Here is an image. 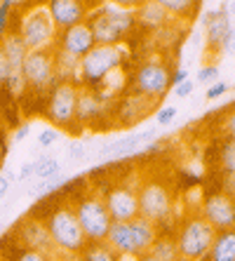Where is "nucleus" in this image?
Wrapping results in <instances>:
<instances>
[{"label":"nucleus","instance_id":"1","mask_svg":"<svg viewBox=\"0 0 235 261\" xmlns=\"http://www.w3.org/2000/svg\"><path fill=\"white\" fill-rule=\"evenodd\" d=\"M134 5H120V3H97V7L87 17L94 43L97 45H125V40L132 36L137 17Z\"/></svg>","mask_w":235,"mask_h":261},{"label":"nucleus","instance_id":"2","mask_svg":"<svg viewBox=\"0 0 235 261\" xmlns=\"http://www.w3.org/2000/svg\"><path fill=\"white\" fill-rule=\"evenodd\" d=\"M158 238V226L137 217L129 221H113L106 243L118 256L139 259L141 254H148L151 245Z\"/></svg>","mask_w":235,"mask_h":261},{"label":"nucleus","instance_id":"3","mask_svg":"<svg viewBox=\"0 0 235 261\" xmlns=\"http://www.w3.org/2000/svg\"><path fill=\"white\" fill-rule=\"evenodd\" d=\"M45 221L49 231V238L55 243L59 254H80L87 247L85 233L78 224L75 210L68 202H57L55 207H49V212L40 217Z\"/></svg>","mask_w":235,"mask_h":261},{"label":"nucleus","instance_id":"4","mask_svg":"<svg viewBox=\"0 0 235 261\" xmlns=\"http://www.w3.org/2000/svg\"><path fill=\"white\" fill-rule=\"evenodd\" d=\"M71 205L75 210V217H78V224L85 233V240L87 243H106L113 219H111L109 210H106L101 191L87 189Z\"/></svg>","mask_w":235,"mask_h":261},{"label":"nucleus","instance_id":"5","mask_svg":"<svg viewBox=\"0 0 235 261\" xmlns=\"http://www.w3.org/2000/svg\"><path fill=\"white\" fill-rule=\"evenodd\" d=\"M127 59L125 45H94L80 59V87L97 90L103 80L120 71Z\"/></svg>","mask_w":235,"mask_h":261},{"label":"nucleus","instance_id":"6","mask_svg":"<svg viewBox=\"0 0 235 261\" xmlns=\"http://www.w3.org/2000/svg\"><path fill=\"white\" fill-rule=\"evenodd\" d=\"M19 36L29 47V52H45L57 47V29L49 19L45 3H26L24 14L19 21Z\"/></svg>","mask_w":235,"mask_h":261},{"label":"nucleus","instance_id":"7","mask_svg":"<svg viewBox=\"0 0 235 261\" xmlns=\"http://www.w3.org/2000/svg\"><path fill=\"white\" fill-rule=\"evenodd\" d=\"M217 231L200 214L184 219L174 233L181 261H207Z\"/></svg>","mask_w":235,"mask_h":261},{"label":"nucleus","instance_id":"8","mask_svg":"<svg viewBox=\"0 0 235 261\" xmlns=\"http://www.w3.org/2000/svg\"><path fill=\"white\" fill-rule=\"evenodd\" d=\"M137 200H139V217L158 226V231L172 219L174 212V198L172 191L160 179H144L137 186Z\"/></svg>","mask_w":235,"mask_h":261},{"label":"nucleus","instance_id":"9","mask_svg":"<svg viewBox=\"0 0 235 261\" xmlns=\"http://www.w3.org/2000/svg\"><path fill=\"white\" fill-rule=\"evenodd\" d=\"M78 85H68V83H61V85L52 87V92L47 94V103H45V116L52 122L55 129H68L78 127L75 122V111H78Z\"/></svg>","mask_w":235,"mask_h":261},{"label":"nucleus","instance_id":"10","mask_svg":"<svg viewBox=\"0 0 235 261\" xmlns=\"http://www.w3.org/2000/svg\"><path fill=\"white\" fill-rule=\"evenodd\" d=\"M169 80H172V71H169L167 61L146 59L134 71V92L146 99H151L153 103H158L172 87Z\"/></svg>","mask_w":235,"mask_h":261},{"label":"nucleus","instance_id":"11","mask_svg":"<svg viewBox=\"0 0 235 261\" xmlns=\"http://www.w3.org/2000/svg\"><path fill=\"white\" fill-rule=\"evenodd\" d=\"M24 80L29 90H33L36 94H49L52 87H57V73H55V55L52 49L45 52H29L24 59Z\"/></svg>","mask_w":235,"mask_h":261},{"label":"nucleus","instance_id":"12","mask_svg":"<svg viewBox=\"0 0 235 261\" xmlns=\"http://www.w3.org/2000/svg\"><path fill=\"white\" fill-rule=\"evenodd\" d=\"M10 236H12L14 240L21 245V247L36 249V252L49 256V259H55V256L59 254V252H57V247H55V243H52V238H49L47 226H45V221H42L40 217H33V214L24 217L12 228V233H10Z\"/></svg>","mask_w":235,"mask_h":261},{"label":"nucleus","instance_id":"13","mask_svg":"<svg viewBox=\"0 0 235 261\" xmlns=\"http://www.w3.org/2000/svg\"><path fill=\"white\" fill-rule=\"evenodd\" d=\"M137 186L134 181H118L113 184L103 195L106 210H109L113 221H129L139 217V200H137Z\"/></svg>","mask_w":235,"mask_h":261},{"label":"nucleus","instance_id":"14","mask_svg":"<svg viewBox=\"0 0 235 261\" xmlns=\"http://www.w3.org/2000/svg\"><path fill=\"white\" fill-rule=\"evenodd\" d=\"M94 7H97V3H90V0H52V3H45V10H47L57 33L87 21Z\"/></svg>","mask_w":235,"mask_h":261},{"label":"nucleus","instance_id":"15","mask_svg":"<svg viewBox=\"0 0 235 261\" xmlns=\"http://www.w3.org/2000/svg\"><path fill=\"white\" fill-rule=\"evenodd\" d=\"M200 217L217 233L230 231V228H235V198L226 195L223 191L207 195L202 202V210H200Z\"/></svg>","mask_w":235,"mask_h":261},{"label":"nucleus","instance_id":"16","mask_svg":"<svg viewBox=\"0 0 235 261\" xmlns=\"http://www.w3.org/2000/svg\"><path fill=\"white\" fill-rule=\"evenodd\" d=\"M155 103L151 101V99L141 97V94H137V92H132V94H127V97H122L120 101H115L113 106V118H115V125H120V127H132V125H137L139 120H144L146 116H148V109H153Z\"/></svg>","mask_w":235,"mask_h":261},{"label":"nucleus","instance_id":"17","mask_svg":"<svg viewBox=\"0 0 235 261\" xmlns=\"http://www.w3.org/2000/svg\"><path fill=\"white\" fill-rule=\"evenodd\" d=\"M94 45L97 43H94V36H92L87 21L73 26V29H68V31H61L59 36H57V49L75 57V59H83Z\"/></svg>","mask_w":235,"mask_h":261},{"label":"nucleus","instance_id":"18","mask_svg":"<svg viewBox=\"0 0 235 261\" xmlns=\"http://www.w3.org/2000/svg\"><path fill=\"white\" fill-rule=\"evenodd\" d=\"M158 137V129H144V132H129L127 137H120V139L111 141V144L101 146L99 148V155L109 160H120L127 158L132 153L139 151V146L146 144V141H153Z\"/></svg>","mask_w":235,"mask_h":261},{"label":"nucleus","instance_id":"19","mask_svg":"<svg viewBox=\"0 0 235 261\" xmlns=\"http://www.w3.org/2000/svg\"><path fill=\"white\" fill-rule=\"evenodd\" d=\"M230 33V17L226 12V7L210 12L205 17V40L210 49H221L226 36Z\"/></svg>","mask_w":235,"mask_h":261},{"label":"nucleus","instance_id":"20","mask_svg":"<svg viewBox=\"0 0 235 261\" xmlns=\"http://www.w3.org/2000/svg\"><path fill=\"white\" fill-rule=\"evenodd\" d=\"M134 17H137V24H141L148 31H160L167 24H172V19L167 17V12L163 10L160 0H151V3H139L134 7Z\"/></svg>","mask_w":235,"mask_h":261},{"label":"nucleus","instance_id":"21","mask_svg":"<svg viewBox=\"0 0 235 261\" xmlns=\"http://www.w3.org/2000/svg\"><path fill=\"white\" fill-rule=\"evenodd\" d=\"M55 55V73H57V85L68 83V85L80 87V59L61 52V49H52Z\"/></svg>","mask_w":235,"mask_h":261},{"label":"nucleus","instance_id":"22","mask_svg":"<svg viewBox=\"0 0 235 261\" xmlns=\"http://www.w3.org/2000/svg\"><path fill=\"white\" fill-rule=\"evenodd\" d=\"M148 254H151L155 261H181L174 233L158 231V238H155V243L151 245V249H148Z\"/></svg>","mask_w":235,"mask_h":261},{"label":"nucleus","instance_id":"23","mask_svg":"<svg viewBox=\"0 0 235 261\" xmlns=\"http://www.w3.org/2000/svg\"><path fill=\"white\" fill-rule=\"evenodd\" d=\"M0 45H3V52H5L7 61H10V68H12V71H21L24 59H26V55H29V47L24 45L21 36H19V33H7V36L0 40Z\"/></svg>","mask_w":235,"mask_h":261},{"label":"nucleus","instance_id":"24","mask_svg":"<svg viewBox=\"0 0 235 261\" xmlns=\"http://www.w3.org/2000/svg\"><path fill=\"white\" fill-rule=\"evenodd\" d=\"M207 261H235V228L217 233Z\"/></svg>","mask_w":235,"mask_h":261},{"label":"nucleus","instance_id":"25","mask_svg":"<svg viewBox=\"0 0 235 261\" xmlns=\"http://www.w3.org/2000/svg\"><path fill=\"white\" fill-rule=\"evenodd\" d=\"M10 240H12V243L7 245V252H3V254H0L5 261H55V259H49V256L40 254V252H36V249L21 247V245H19L12 236H10Z\"/></svg>","mask_w":235,"mask_h":261},{"label":"nucleus","instance_id":"26","mask_svg":"<svg viewBox=\"0 0 235 261\" xmlns=\"http://www.w3.org/2000/svg\"><path fill=\"white\" fill-rule=\"evenodd\" d=\"M163 10L167 12L169 19H184V17H193V12L198 10V3L193 0H160Z\"/></svg>","mask_w":235,"mask_h":261},{"label":"nucleus","instance_id":"27","mask_svg":"<svg viewBox=\"0 0 235 261\" xmlns=\"http://www.w3.org/2000/svg\"><path fill=\"white\" fill-rule=\"evenodd\" d=\"M219 170L221 176H235V139H223L219 146Z\"/></svg>","mask_w":235,"mask_h":261},{"label":"nucleus","instance_id":"28","mask_svg":"<svg viewBox=\"0 0 235 261\" xmlns=\"http://www.w3.org/2000/svg\"><path fill=\"white\" fill-rule=\"evenodd\" d=\"M80 256L83 261H120V256L109 247V243H87Z\"/></svg>","mask_w":235,"mask_h":261},{"label":"nucleus","instance_id":"29","mask_svg":"<svg viewBox=\"0 0 235 261\" xmlns=\"http://www.w3.org/2000/svg\"><path fill=\"white\" fill-rule=\"evenodd\" d=\"M33 165H36L33 176H36L38 181H45V179H52V176L61 174V163L55 155H42V158L33 160Z\"/></svg>","mask_w":235,"mask_h":261},{"label":"nucleus","instance_id":"30","mask_svg":"<svg viewBox=\"0 0 235 261\" xmlns=\"http://www.w3.org/2000/svg\"><path fill=\"white\" fill-rule=\"evenodd\" d=\"M14 0H0V40L7 33H17V24H14Z\"/></svg>","mask_w":235,"mask_h":261},{"label":"nucleus","instance_id":"31","mask_svg":"<svg viewBox=\"0 0 235 261\" xmlns=\"http://www.w3.org/2000/svg\"><path fill=\"white\" fill-rule=\"evenodd\" d=\"M66 184V176H52V179H45V181H38L33 189H31V195H36V198H42V195H49V193H57Z\"/></svg>","mask_w":235,"mask_h":261},{"label":"nucleus","instance_id":"32","mask_svg":"<svg viewBox=\"0 0 235 261\" xmlns=\"http://www.w3.org/2000/svg\"><path fill=\"white\" fill-rule=\"evenodd\" d=\"M5 87H7V92H10V97H14V99H21L26 92H29V85H26L24 73L21 71L10 73V78L5 80Z\"/></svg>","mask_w":235,"mask_h":261},{"label":"nucleus","instance_id":"33","mask_svg":"<svg viewBox=\"0 0 235 261\" xmlns=\"http://www.w3.org/2000/svg\"><path fill=\"white\" fill-rule=\"evenodd\" d=\"M57 141H59V129H55V127H47L38 134V146H40V148H49V146H55Z\"/></svg>","mask_w":235,"mask_h":261},{"label":"nucleus","instance_id":"34","mask_svg":"<svg viewBox=\"0 0 235 261\" xmlns=\"http://www.w3.org/2000/svg\"><path fill=\"white\" fill-rule=\"evenodd\" d=\"M217 78H219V68L214 66V64H212V66H202L198 71V83L200 85H214V83H217Z\"/></svg>","mask_w":235,"mask_h":261},{"label":"nucleus","instance_id":"35","mask_svg":"<svg viewBox=\"0 0 235 261\" xmlns=\"http://www.w3.org/2000/svg\"><path fill=\"white\" fill-rule=\"evenodd\" d=\"M176 113H179V109H176V106H163V109L155 113L158 125H160V127H167L169 122L176 118Z\"/></svg>","mask_w":235,"mask_h":261},{"label":"nucleus","instance_id":"36","mask_svg":"<svg viewBox=\"0 0 235 261\" xmlns=\"http://www.w3.org/2000/svg\"><path fill=\"white\" fill-rule=\"evenodd\" d=\"M226 92H228V85H226V83H221V80H217L214 85H210V90H207V94H205V97L210 99V101H214V99L223 97Z\"/></svg>","mask_w":235,"mask_h":261},{"label":"nucleus","instance_id":"37","mask_svg":"<svg viewBox=\"0 0 235 261\" xmlns=\"http://www.w3.org/2000/svg\"><path fill=\"white\" fill-rule=\"evenodd\" d=\"M223 134H226V139H235V109L228 111L223 118Z\"/></svg>","mask_w":235,"mask_h":261},{"label":"nucleus","instance_id":"38","mask_svg":"<svg viewBox=\"0 0 235 261\" xmlns=\"http://www.w3.org/2000/svg\"><path fill=\"white\" fill-rule=\"evenodd\" d=\"M10 73H12V68H10V61H7L3 45H0V87H5V80L10 78Z\"/></svg>","mask_w":235,"mask_h":261},{"label":"nucleus","instance_id":"39","mask_svg":"<svg viewBox=\"0 0 235 261\" xmlns=\"http://www.w3.org/2000/svg\"><path fill=\"white\" fill-rule=\"evenodd\" d=\"M68 160L71 163H78V160H85V155H87V151H85L83 144H71L68 146Z\"/></svg>","mask_w":235,"mask_h":261},{"label":"nucleus","instance_id":"40","mask_svg":"<svg viewBox=\"0 0 235 261\" xmlns=\"http://www.w3.org/2000/svg\"><path fill=\"white\" fill-rule=\"evenodd\" d=\"M193 90H195V83L188 78L186 83H181V85L174 87V94H176L179 99H184V97H191V92H193Z\"/></svg>","mask_w":235,"mask_h":261},{"label":"nucleus","instance_id":"41","mask_svg":"<svg viewBox=\"0 0 235 261\" xmlns=\"http://www.w3.org/2000/svg\"><path fill=\"white\" fill-rule=\"evenodd\" d=\"M33 172H36V165H33V163H24L21 167H19L17 181H29L31 176H33Z\"/></svg>","mask_w":235,"mask_h":261},{"label":"nucleus","instance_id":"42","mask_svg":"<svg viewBox=\"0 0 235 261\" xmlns=\"http://www.w3.org/2000/svg\"><path fill=\"white\" fill-rule=\"evenodd\" d=\"M186 80H188L186 68H176V71H172V80H169V85L176 87V85H181V83H186Z\"/></svg>","mask_w":235,"mask_h":261},{"label":"nucleus","instance_id":"43","mask_svg":"<svg viewBox=\"0 0 235 261\" xmlns=\"http://www.w3.org/2000/svg\"><path fill=\"white\" fill-rule=\"evenodd\" d=\"M29 132H31V127L26 125V122H24V125H19L17 132L12 134V141H14V144H21V141H24L26 137H29Z\"/></svg>","mask_w":235,"mask_h":261},{"label":"nucleus","instance_id":"44","mask_svg":"<svg viewBox=\"0 0 235 261\" xmlns=\"http://www.w3.org/2000/svg\"><path fill=\"white\" fill-rule=\"evenodd\" d=\"M221 49H226L228 55L235 57V29H230V33L226 36V40H223V47H221Z\"/></svg>","mask_w":235,"mask_h":261},{"label":"nucleus","instance_id":"45","mask_svg":"<svg viewBox=\"0 0 235 261\" xmlns=\"http://www.w3.org/2000/svg\"><path fill=\"white\" fill-rule=\"evenodd\" d=\"M10 189H12V186H10V179H7V174H0V200H3V198L10 193Z\"/></svg>","mask_w":235,"mask_h":261},{"label":"nucleus","instance_id":"46","mask_svg":"<svg viewBox=\"0 0 235 261\" xmlns=\"http://www.w3.org/2000/svg\"><path fill=\"white\" fill-rule=\"evenodd\" d=\"M55 261H83L80 254H57Z\"/></svg>","mask_w":235,"mask_h":261},{"label":"nucleus","instance_id":"47","mask_svg":"<svg viewBox=\"0 0 235 261\" xmlns=\"http://www.w3.org/2000/svg\"><path fill=\"white\" fill-rule=\"evenodd\" d=\"M137 261H155V259H153V256L151 254H141V256H139V259Z\"/></svg>","mask_w":235,"mask_h":261},{"label":"nucleus","instance_id":"48","mask_svg":"<svg viewBox=\"0 0 235 261\" xmlns=\"http://www.w3.org/2000/svg\"><path fill=\"white\" fill-rule=\"evenodd\" d=\"M226 10H228V12H233V17H235V3H228V5H226Z\"/></svg>","mask_w":235,"mask_h":261},{"label":"nucleus","instance_id":"49","mask_svg":"<svg viewBox=\"0 0 235 261\" xmlns=\"http://www.w3.org/2000/svg\"><path fill=\"white\" fill-rule=\"evenodd\" d=\"M0 261H5V259H3V256H0Z\"/></svg>","mask_w":235,"mask_h":261}]
</instances>
